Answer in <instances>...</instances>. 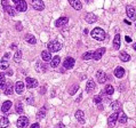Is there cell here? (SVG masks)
<instances>
[{"label":"cell","instance_id":"43","mask_svg":"<svg viewBox=\"0 0 136 128\" xmlns=\"http://www.w3.org/2000/svg\"><path fill=\"white\" fill-rule=\"evenodd\" d=\"M9 53H7V54H5V56L4 57H2V60H8V58H9Z\"/></svg>","mask_w":136,"mask_h":128},{"label":"cell","instance_id":"10","mask_svg":"<svg viewBox=\"0 0 136 128\" xmlns=\"http://www.w3.org/2000/svg\"><path fill=\"white\" fill-rule=\"evenodd\" d=\"M85 20H86V22L88 24H93L97 21V16L95 14H93V13H87V14L85 15Z\"/></svg>","mask_w":136,"mask_h":128},{"label":"cell","instance_id":"19","mask_svg":"<svg viewBox=\"0 0 136 128\" xmlns=\"http://www.w3.org/2000/svg\"><path fill=\"white\" fill-rule=\"evenodd\" d=\"M41 58L45 62H49V61H52V55L48 50H44V52H41Z\"/></svg>","mask_w":136,"mask_h":128},{"label":"cell","instance_id":"27","mask_svg":"<svg viewBox=\"0 0 136 128\" xmlns=\"http://www.w3.org/2000/svg\"><path fill=\"white\" fill-rule=\"evenodd\" d=\"M119 57H120V60H121L122 62H128V61H130V55H128L126 52H121V53H120Z\"/></svg>","mask_w":136,"mask_h":128},{"label":"cell","instance_id":"15","mask_svg":"<svg viewBox=\"0 0 136 128\" xmlns=\"http://www.w3.org/2000/svg\"><path fill=\"white\" fill-rule=\"evenodd\" d=\"M70 5L74 8L76 10H81L82 9V4L80 0H69Z\"/></svg>","mask_w":136,"mask_h":128},{"label":"cell","instance_id":"9","mask_svg":"<svg viewBox=\"0 0 136 128\" xmlns=\"http://www.w3.org/2000/svg\"><path fill=\"white\" fill-rule=\"evenodd\" d=\"M15 7L18 12H25V10L28 9V4H26L25 0H20L18 2H16Z\"/></svg>","mask_w":136,"mask_h":128},{"label":"cell","instance_id":"25","mask_svg":"<svg viewBox=\"0 0 136 128\" xmlns=\"http://www.w3.org/2000/svg\"><path fill=\"white\" fill-rule=\"evenodd\" d=\"M113 48L114 49H119L120 48V34H116L113 39Z\"/></svg>","mask_w":136,"mask_h":128},{"label":"cell","instance_id":"21","mask_svg":"<svg viewBox=\"0 0 136 128\" xmlns=\"http://www.w3.org/2000/svg\"><path fill=\"white\" fill-rule=\"evenodd\" d=\"M12 105H13V103L10 102V101H5L4 104H2V106H1V111L2 112H8L9 109L12 108Z\"/></svg>","mask_w":136,"mask_h":128},{"label":"cell","instance_id":"2","mask_svg":"<svg viewBox=\"0 0 136 128\" xmlns=\"http://www.w3.org/2000/svg\"><path fill=\"white\" fill-rule=\"evenodd\" d=\"M47 48H48V52L49 53H56L62 48V45H61V42L57 41V40H53V41H50L49 44L47 45Z\"/></svg>","mask_w":136,"mask_h":128},{"label":"cell","instance_id":"39","mask_svg":"<svg viewBox=\"0 0 136 128\" xmlns=\"http://www.w3.org/2000/svg\"><path fill=\"white\" fill-rule=\"evenodd\" d=\"M26 102H28V104H33V97H30V96H29V97H26Z\"/></svg>","mask_w":136,"mask_h":128},{"label":"cell","instance_id":"31","mask_svg":"<svg viewBox=\"0 0 136 128\" xmlns=\"http://www.w3.org/2000/svg\"><path fill=\"white\" fill-rule=\"evenodd\" d=\"M104 93L105 94H108V95H112L114 93V88L112 85H106L105 88H104Z\"/></svg>","mask_w":136,"mask_h":128},{"label":"cell","instance_id":"41","mask_svg":"<svg viewBox=\"0 0 136 128\" xmlns=\"http://www.w3.org/2000/svg\"><path fill=\"white\" fill-rule=\"evenodd\" d=\"M30 128H40V126H39V124H32Z\"/></svg>","mask_w":136,"mask_h":128},{"label":"cell","instance_id":"47","mask_svg":"<svg viewBox=\"0 0 136 128\" xmlns=\"http://www.w3.org/2000/svg\"><path fill=\"white\" fill-rule=\"evenodd\" d=\"M92 1H93V0H86V4H90Z\"/></svg>","mask_w":136,"mask_h":128},{"label":"cell","instance_id":"3","mask_svg":"<svg viewBox=\"0 0 136 128\" xmlns=\"http://www.w3.org/2000/svg\"><path fill=\"white\" fill-rule=\"evenodd\" d=\"M30 5L32 8L36 10H44L45 9V4L42 0H30Z\"/></svg>","mask_w":136,"mask_h":128},{"label":"cell","instance_id":"5","mask_svg":"<svg viewBox=\"0 0 136 128\" xmlns=\"http://www.w3.org/2000/svg\"><path fill=\"white\" fill-rule=\"evenodd\" d=\"M117 121H118V113H117V112H114V113H112L111 116L109 117V119H108L109 127H110V128L114 127V126H116V124H117Z\"/></svg>","mask_w":136,"mask_h":128},{"label":"cell","instance_id":"38","mask_svg":"<svg viewBox=\"0 0 136 128\" xmlns=\"http://www.w3.org/2000/svg\"><path fill=\"white\" fill-rule=\"evenodd\" d=\"M94 103H96V104H100L101 102H102V96H100V95H96V96H94Z\"/></svg>","mask_w":136,"mask_h":128},{"label":"cell","instance_id":"32","mask_svg":"<svg viewBox=\"0 0 136 128\" xmlns=\"http://www.w3.org/2000/svg\"><path fill=\"white\" fill-rule=\"evenodd\" d=\"M78 90H79V85L78 84L73 85V86H71L70 88H69V93H70V95H74Z\"/></svg>","mask_w":136,"mask_h":128},{"label":"cell","instance_id":"11","mask_svg":"<svg viewBox=\"0 0 136 128\" xmlns=\"http://www.w3.org/2000/svg\"><path fill=\"white\" fill-rule=\"evenodd\" d=\"M126 13H127L128 18H130L132 21H135V20H136L135 9H134V8H133L132 6H127V7H126Z\"/></svg>","mask_w":136,"mask_h":128},{"label":"cell","instance_id":"33","mask_svg":"<svg viewBox=\"0 0 136 128\" xmlns=\"http://www.w3.org/2000/svg\"><path fill=\"white\" fill-rule=\"evenodd\" d=\"M93 55H94V52H87L81 56V58L84 61H88V60H90V58H93Z\"/></svg>","mask_w":136,"mask_h":128},{"label":"cell","instance_id":"30","mask_svg":"<svg viewBox=\"0 0 136 128\" xmlns=\"http://www.w3.org/2000/svg\"><path fill=\"white\" fill-rule=\"evenodd\" d=\"M15 109H16V112H17V113H23V103L21 102V101H17V102H16V104H15Z\"/></svg>","mask_w":136,"mask_h":128},{"label":"cell","instance_id":"7","mask_svg":"<svg viewBox=\"0 0 136 128\" xmlns=\"http://www.w3.org/2000/svg\"><path fill=\"white\" fill-rule=\"evenodd\" d=\"M105 54V48L102 47V48H98V49H96L94 52V55H93V58H94L95 61H98L102 58V56Z\"/></svg>","mask_w":136,"mask_h":128},{"label":"cell","instance_id":"18","mask_svg":"<svg viewBox=\"0 0 136 128\" xmlns=\"http://www.w3.org/2000/svg\"><path fill=\"white\" fill-rule=\"evenodd\" d=\"M114 76L117 77V78H122V77L125 76V70L124 68H121V66H118V68L114 70Z\"/></svg>","mask_w":136,"mask_h":128},{"label":"cell","instance_id":"22","mask_svg":"<svg viewBox=\"0 0 136 128\" xmlns=\"http://www.w3.org/2000/svg\"><path fill=\"white\" fill-rule=\"evenodd\" d=\"M127 119H128L127 116H126V114H125L122 111H120L119 113H118V121L120 122V124H126V122H127Z\"/></svg>","mask_w":136,"mask_h":128},{"label":"cell","instance_id":"37","mask_svg":"<svg viewBox=\"0 0 136 128\" xmlns=\"http://www.w3.org/2000/svg\"><path fill=\"white\" fill-rule=\"evenodd\" d=\"M120 106H121V104H120L118 101H114V102H112L111 103V108L113 109L114 111H117V110H120Z\"/></svg>","mask_w":136,"mask_h":128},{"label":"cell","instance_id":"35","mask_svg":"<svg viewBox=\"0 0 136 128\" xmlns=\"http://www.w3.org/2000/svg\"><path fill=\"white\" fill-rule=\"evenodd\" d=\"M5 10H6V12H7L10 16H14V15H15V9H14V7L9 6V5L5 7Z\"/></svg>","mask_w":136,"mask_h":128},{"label":"cell","instance_id":"8","mask_svg":"<svg viewBox=\"0 0 136 128\" xmlns=\"http://www.w3.org/2000/svg\"><path fill=\"white\" fill-rule=\"evenodd\" d=\"M25 82H26V87H28L29 89L36 88L37 86H38V80L34 79V78H30V77H29V78H26Z\"/></svg>","mask_w":136,"mask_h":128},{"label":"cell","instance_id":"6","mask_svg":"<svg viewBox=\"0 0 136 128\" xmlns=\"http://www.w3.org/2000/svg\"><path fill=\"white\" fill-rule=\"evenodd\" d=\"M96 79H97V81L100 82V84H104V82H106V80H108V76H106L102 70H98L96 72Z\"/></svg>","mask_w":136,"mask_h":128},{"label":"cell","instance_id":"12","mask_svg":"<svg viewBox=\"0 0 136 128\" xmlns=\"http://www.w3.org/2000/svg\"><path fill=\"white\" fill-rule=\"evenodd\" d=\"M63 66L65 69H72L74 66V60L72 57H66L65 60H64V62H63Z\"/></svg>","mask_w":136,"mask_h":128},{"label":"cell","instance_id":"16","mask_svg":"<svg viewBox=\"0 0 136 128\" xmlns=\"http://www.w3.org/2000/svg\"><path fill=\"white\" fill-rule=\"evenodd\" d=\"M13 92H14V85H13L12 81H8L6 87H5V94L10 95V94H13Z\"/></svg>","mask_w":136,"mask_h":128},{"label":"cell","instance_id":"46","mask_svg":"<svg viewBox=\"0 0 136 128\" xmlns=\"http://www.w3.org/2000/svg\"><path fill=\"white\" fill-rule=\"evenodd\" d=\"M17 31H21V23H17Z\"/></svg>","mask_w":136,"mask_h":128},{"label":"cell","instance_id":"1","mask_svg":"<svg viewBox=\"0 0 136 128\" xmlns=\"http://www.w3.org/2000/svg\"><path fill=\"white\" fill-rule=\"evenodd\" d=\"M92 37H93L94 39L98 40V41H103V40L105 39L106 34H105V32H104L103 29H101V28H95L94 30L92 31Z\"/></svg>","mask_w":136,"mask_h":128},{"label":"cell","instance_id":"50","mask_svg":"<svg viewBox=\"0 0 136 128\" xmlns=\"http://www.w3.org/2000/svg\"><path fill=\"white\" fill-rule=\"evenodd\" d=\"M135 28H136V22H135Z\"/></svg>","mask_w":136,"mask_h":128},{"label":"cell","instance_id":"49","mask_svg":"<svg viewBox=\"0 0 136 128\" xmlns=\"http://www.w3.org/2000/svg\"><path fill=\"white\" fill-rule=\"evenodd\" d=\"M13 1H14L15 4H16V2H18V1H20V0H13Z\"/></svg>","mask_w":136,"mask_h":128},{"label":"cell","instance_id":"26","mask_svg":"<svg viewBox=\"0 0 136 128\" xmlns=\"http://www.w3.org/2000/svg\"><path fill=\"white\" fill-rule=\"evenodd\" d=\"M45 117H46V108L42 106V108L38 111V113H37V119L41 120V119H44Z\"/></svg>","mask_w":136,"mask_h":128},{"label":"cell","instance_id":"29","mask_svg":"<svg viewBox=\"0 0 136 128\" xmlns=\"http://www.w3.org/2000/svg\"><path fill=\"white\" fill-rule=\"evenodd\" d=\"M6 85H7V81H6V78H5V74L4 73H0V88L5 90Z\"/></svg>","mask_w":136,"mask_h":128},{"label":"cell","instance_id":"28","mask_svg":"<svg viewBox=\"0 0 136 128\" xmlns=\"http://www.w3.org/2000/svg\"><path fill=\"white\" fill-rule=\"evenodd\" d=\"M9 126V120L6 117H2L1 119H0V128H6Z\"/></svg>","mask_w":136,"mask_h":128},{"label":"cell","instance_id":"36","mask_svg":"<svg viewBox=\"0 0 136 128\" xmlns=\"http://www.w3.org/2000/svg\"><path fill=\"white\" fill-rule=\"evenodd\" d=\"M21 60H22V52H21V50H17L16 54L14 55V61L15 62H21Z\"/></svg>","mask_w":136,"mask_h":128},{"label":"cell","instance_id":"34","mask_svg":"<svg viewBox=\"0 0 136 128\" xmlns=\"http://www.w3.org/2000/svg\"><path fill=\"white\" fill-rule=\"evenodd\" d=\"M8 66H9V64H8L7 60H1L0 61V69H1V70H6V69H8Z\"/></svg>","mask_w":136,"mask_h":128},{"label":"cell","instance_id":"4","mask_svg":"<svg viewBox=\"0 0 136 128\" xmlns=\"http://www.w3.org/2000/svg\"><path fill=\"white\" fill-rule=\"evenodd\" d=\"M16 125H17L18 128H25L29 125V119L26 118L25 116L20 117V118L17 119V122H16Z\"/></svg>","mask_w":136,"mask_h":128},{"label":"cell","instance_id":"14","mask_svg":"<svg viewBox=\"0 0 136 128\" xmlns=\"http://www.w3.org/2000/svg\"><path fill=\"white\" fill-rule=\"evenodd\" d=\"M68 23H69V18L68 17H60L58 20H56L55 25L57 26V28H62V26L66 25Z\"/></svg>","mask_w":136,"mask_h":128},{"label":"cell","instance_id":"42","mask_svg":"<svg viewBox=\"0 0 136 128\" xmlns=\"http://www.w3.org/2000/svg\"><path fill=\"white\" fill-rule=\"evenodd\" d=\"M55 128H65V126H64L63 124H57L56 125V127Z\"/></svg>","mask_w":136,"mask_h":128},{"label":"cell","instance_id":"24","mask_svg":"<svg viewBox=\"0 0 136 128\" xmlns=\"http://www.w3.org/2000/svg\"><path fill=\"white\" fill-rule=\"evenodd\" d=\"M25 40H26V42H28V44H30V45H36V42H37L36 37L32 36V34H26V36H25Z\"/></svg>","mask_w":136,"mask_h":128},{"label":"cell","instance_id":"44","mask_svg":"<svg viewBox=\"0 0 136 128\" xmlns=\"http://www.w3.org/2000/svg\"><path fill=\"white\" fill-rule=\"evenodd\" d=\"M125 40H126L127 42H130V41H132V38H130V37H126V38H125Z\"/></svg>","mask_w":136,"mask_h":128},{"label":"cell","instance_id":"45","mask_svg":"<svg viewBox=\"0 0 136 128\" xmlns=\"http://www.w3.org/2000/svg\"><path fill=\"white\" fill-rule=\"evenodd\" d=\"M7 74H8V76H13V71L12 70H8L7 71Z\"/></svg>","mask_w":136,"mask_h":128},{"label":"cell","instance_id":"17","mask_svg":"<svg viewBox=\"0 0 136 128\" xmlns=\"http://www.w3.org/2000/svg\"><path fill=\"white\" fill-rule=\"evenodd\" d=\"M24 84H23V81H17L16 82V85H15V90H16V93L17 94H23V92H24Z\"/></svg>","mask_w":136,"mask_h":128},{"label":"cell","instance_id":"40","mask_svg":"<svg viewBox=\"0 0 136 128\" xmlns=\"http://www.w3.org/2000/svg\"><path fill=\"white\" fill-rule=\"evenodd\" d=\"M1 4H2V6H4V8L8 6V0H1Z\"/></svg>","mask_w":136,"mask_h":128},{"label":"cell","instance_id":"23","mask_svg":"<svg viewBox=\"0 0 136 128\" xmlns=\"http://www.w3.org/2000/svg\"><path fill=\"white\" fill-rule=\"evenodd\" d=\"M74 117H76L77 119L79 120L80 122H81V124H84L85 122V120H84V117H85V114H84V111H81V110H78L76 112V113H74Z\"/></svg>","mask_w":136,"mask_h":128},{"label":"cell","instance_id":"20","mask_svg":"<svg viewBox=\"0 0 136 128\" xmlns=\"http://www.w3.org/2000/svg\"><path fill=\"white\" fill-rule=\"evenodd\" d=\"M61 63V57L60 56H55L54 58H52V61H50V66L52 68H57L58 65H60Z\"/></svg>","mask_w":136,"mask_h":128},{"label":"cell","instance_id":"13","mask_svg":"<svg viewBox=\"0 0 136 128\" xmlns=\"http://www.w3.org/2000/svg\"><path fill=\"white\" fill-rule=\"evenodd\" d=\"M95 88H96V84L94 82V80H93V79L88 80L87 84H86V92L90 94V93H93L95 90Z\"/></svg>","mask_w":136,"mask_h":128},{"label":"cell","instance_id":"48","mask_svg":"<svg viewBox=\"0 0 136 128\" xmlns=\"http://www.w3.org/2000/svg\"><path fill=\"white\" fill-rule=\"evenodd\" d=\"M133 48H134V49L136 50V42H135V44H134V45H133Z\"/></svg>","mask_w":136,"mask_h":128}]
</instances>
